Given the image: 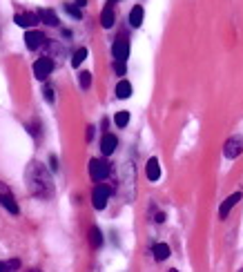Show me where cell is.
Wrapping results in <instances>:
<instances>
[{
	"instance_id": "6da1fadb",
	"label": "cell",
	"mask_w": 243,
	"mask_h": 272,
	"mask_svg": "<svg viewBox=\"0 0 243 272\" xmlns=\"http://www.w3.org/2000/svg\"><path fill=\"white\" fill-rule=\"evenodd\" d=\"M27 188L38 199H51L54 196V183H51V176L45 170V165L32 163L27 167Z\"/></svg>"
},
{
	"instance_id": "7a4b0ae2",
	"label": "cell",
	"mask_w": 243,
	"mask_h": 272,
	"mask_svg": "<svg viewBox=\"0 0 243 272\" xmlns=\"http://www.w3.org/2000/svg\"><path fill=\"white\" fill-rule=\"evenodd\" d=\"M112 172V167L107 161H103V159H92L89 161V174H92V178H96V181H103V178H107Z\"/></svg>"
},
{
	"instance_id": "3957f363",
	"label": "cell",
	"mask_w": 243,
	"mask_h": 272,
	"mask_svg": "<svg viewBox=\"0 0 243 272\" xmlns=\"http://www.w3.org/2000/svg\"><path fill=\"white\" fill-rule=\"evenodd\" d=\"M51 72H54V61L47 58V56L33 63V76L38 78V80H47L51 76Z\"/></svg>"
},
{
	"instance_id": "277c9868",
	"label": "cell",
	"mask_w": 243,
	"mask_h": 272,
	"mask_svg": "<svg viewBox=\"0 0 243 272\" xmlns=\"http://www.w3.org/2000/svg\"><path fill=\"white\" fill-rule=\"evenodd\" d=\"M241 152H243L241 136H232V139H227L226 145H223V156L226 159H237V156H241Z\"/></svg>"
},
{
	"instance_id": "5b68a950",
	"label": "cell",
	"mask_w": 243,
	"mask_h": 272,
	"mask_svg": "<svg viewBox=\"0 0 243 272\" xmlns=\"http://www.w3.org/2000/svg\"><path fill=\"white\" fill-rule=\"evenodd\" d=\"M110 194H112V190L107 188V185H96V188H94V194H92V203H94L96 210H103V208L107 206Z\"/></svg>"
},
{
	"instance_id": "8992f818",
	"label": "cell",
	"mask_w": 243,
	"mask_h": 272,
	"mask_svg": "<svg viewBox=\"0 0 243 272\" xmlns=\"http://www.w3.org/2000/svg\"><path fill=\"white\" fill-rule=\"evenodd\" d=\"M45 43H47V38H45V33L38 32V29H29V32L25 33V45H27V49L36 51L38 47H43Z\"/></svg>"
},
{
	"instance_id": "52a82bcc",
	"label": "cell",
	"mask_w": 243,
	"mask_h": 272,
	"mask_svg": "<svg viewBox=\"0 0 243 272\" xmlns=\"http://www.w3.org/2000/svg\"><path fill=\"white\" fill-rule=\"evenodd\" d=\"M14 22H16L18 27H36L40 22V16H38V11H27V14H16L14 16Z\"/></svg>"
},
{
	"instance_id": "ba28073f",
	"label": "cell",
	"mask_w": 243,
	"mask_h": 272,
	"mask_svg": "<svg viewBox=\"0 0 243 272\" xmlns=\"http://www.w3.org/2000/svg\"><path fill=\"white\" fill-rule=\"evenodd\" d=\"M114 2L116 0H107L105 7H103V11H100V25L105 29H110L112 25H114V20H116V14H114Z\"/></svg>"
},
{
	"instance_id": "9c48e42d",
	"label": "cell",
	"mask_w": 243,
	"mask_h": 272,
	"mask_svg": "<svg viewBox=\"0 0 243 272\" xmlns=\"http://www.w3.org/2000/svg\"><path fill=\"white\" fill-rule=\"evenodd\" d=\"M241 196H243L241 192H234V194L227 196V199L221 203V208H219V217H221V219H227V214H230V212H232V208L237 206L239 201H241Z\"/></svg>"
},
{
	"instance_id": "30bf717a",
	"label": "cell",
	"mask_w": 243,
	"mask_h": 272,
	"mask_svg": "<svg viewBox=\"0 0 243 272\" xmlns=\"http://www.w3.org/2000/svg\"><path fill=\"white\" fill-rule=\"evenodd\" d=\"M112 54H114V58L121 63L127 61V56H130V43H127L125 38H118L116 43H114V47H112Z\"/></svg>"
},
{
	"instance_id": "8fae6325",
	"label": "cell",
	"mask_w": 243,
	"mask_h": 272,
	"mask_svg": "<svg viewBox=\"0 0 243 272\" xmlns=\"http://www.w3.org/2000/svg\"><path fill=\"white\" fill-rule=\"evenodd\" d=\"M116 147H118V139L114 136V134H103V139H100V150H103V154L105 156H110V154H114L116 152Z\"/></svg>"
},
{
	"instance_id": "7c38bea8",
	"label": "cell",
	"mask_w": 243,
	"mask_h": 272,
	"mask_svg": "<svg viewBox=\"0 0 243 272\" xmlns=\"http://www.w3.org/2000/svg\"><path fill=\"white\" fill-rule=\"evenodd\" d=\"M0 206L5 208L9 214H18V212H20L18 210V203L14 201V196L9 194V190L7 188H2V192H0Z\"/></svg>"
},
{
	"instance_id": "4fadbf2b",
	"label": "cell",
	"mask_w": 243,
	"mask_h": 272,
	"mask_svg": "<svg viewBox=\"0 0 243 272\" xmlns=\"http://www.w3.org/2000/svg\"><path fill=\"white\" fill-rule=\"evenodd\" d=\"M38 16H40V22L49 25V27H58L61 25V20H58L54 9H38Z\"/></svg>"
},
{
	"instance_id": "5bb4252c",
	"label": "cell",
	"mask_w": 243,
	"mask_h": 272,
	"mask_svg": "<svg viewBox=\"0 0 243 272\" xmlns=\"http://www.w3.org/2000/svg\"><path fill=\"white\" fill-rule=\"evenodd\" d=\"M145 174H147V178L149 181H159L161 178V165H159V159H149L147 161V165H145Z\"/></svg>"
},
{
	"instance_id": "9a60e30c",
	"label": "cell",
	"mask_w": 243,
	"mask_h": 272,
	"mask_svg": "<svg viewBox=\"0 0 243 272\" xmlns=\"http://www.w3.org/2000/svg\"><path fill=\"white\" fill-rule=\"evenodd\" d=\"M143 16H145L143 7L141 5L132 7V11H130V25H132V27H141V25H143Z\"/></svg>"
},
{
	"instance_id": "2e32d148",
	"label": "cell",
	"mask_w": 243,
	"mask_h": 272,
	"mask_svg": "<svg viewBox=\"0 0 243 272\" xmlns=\"http://www.w3.org/2000/svg\"><path fill=\"white\" fill-rule=\"evenodd\" d=\"M152 252H154L156 261H165L167 256L172 255V250H170V245H167V243H156L154 248H152Z\"/></svg>"
},
{
	"instance_id": "e0dca14e",
	"label": "cell",
	"mask_w": 243,
	"mask_h": 272,
	"mask_svg": "<svg viewBox=\"0 0 243 272\" xmlns=\"http://www.w3.org/2000/svg\"><path fill=\"white\" fill-rule=\"evenodd\" d=\"M116 96L118 98H130L132 96V85H130V80H118V85H116Z\"/></svg>"
},
{
	"instance_id": "ac0fdd59",
	"label": "cell",
	"mask_w": 243,
	"mask_h": 272,
	"mask_svg": "<svg viewBox=\"0 0 243 272\" xmlns=\"http://www.w3.org/2000/svg\"><path fill=\"white\" fill-rule=\"evenodd\" d=\"M85 58H87V49H85V47H78V49L74 51V56H72V65H74V67L83 65Z\"/></svg>"
},
{
	"instance_id": "d6986e66",
	"label": "cell",
	"mask_w": 243,
	"mask_h": 272,
	"mask_svg": "<svg viewBox=\"0 0 243 272\" xmlns=\"http://www.w3.org/2000/svg\"><path fill=\"white\" fill-rule=\"evenodd\" d=\"M89 243L94 245V248H100V245H103V234H100L98 228L89 230Z\"/></svg>"
},
{
	"instance_id": "ffe728a7",
	"label": "cell",
	"mask_w": 243,
	"mask_h": 272,
	"mask_svg": "<svg viewBox=\"0 0 243 272\" xmlns=\"http://www.w3.org/2000/svg\"><path fill=\"white\" fill-rule=\"evenodd\" d=\"M114 123H116V128H125L127 123H130V112H127V110L116 112V116H114Z\"/></svg>"
},
{
	"instance_id": "44dd1931",
	"label": "cell",
	"mask_w": 243,
	"mask_h": 272,
	"mask_svg": "<svg viewBox=\"0 0 243 272\" xmlns=\"http://www.w3.org/2000/svg\"><path fill=\"white\" fill-rule=\"evenodd\" d=\"M65 11H67V14H69L72 18H76V20H81V18H83V11H81V7L74 5V2H67V5H65Z\"/></svg>"
},
{
	"instance_id": "7402d4cb",
	"label": "cell",
	"mask_w": 243,
	"mask_h": 272,
	"mask_svg": "<svg viewBox=\"0 0 243 272\" xmlns=\"http://www.w3.org/2000/svg\"><path fill=\"white\" fill-rule=\"evenodd\" d=\"M78 80H81V87L83 89H89V85H92V72H81L78 74Z\"/></svg>"
},
{
	"instance_id": "603a6c76",
	"label": "cell",
	"mask_w": 243,
	"mask_h": 272,
	"mask_svg": "<svg viewBox=\"0 0 243 272\" xmlns=\"http://www.w3.org/2000/svg\"><path fill=\"white\" fill-rule=\"evenodd\" d=\"M43 94H45V100H47V103H54V89H51L49 85L43 89Z\"/></svg>"
},
{
	"instance_id": "cb8c5ba5",
	"label": "cell",
	"mask_w": 243,
	"mask_h": 272,
	"mask_svg": "<svg viewBox=\"0 0 243 272\" xmlns=\"http://www.w3.org/2000/svg\"><path fill=\"white\" fill-rule=\"evenodd\" d=\"M114 72H116L118 76H125V63H121V61L114 63Z\"/></svg>"
},
{
	"instance_id": "d4e9b609",
	"label": "cell",
	"mask_w": 243,
	"mask_h": 272,
	"mask_svg": "<svg viewBox=\"0 0 243 272\" xmlns=\"http://www.w3.org/2000/svg\"><path fill=\"white\" fill-rule=\"evenodd\" d=\"M0 272H14V270H11V266H9V261H0Z\"/></svg>"
},
{
	"instance_id": "484cf974",
	"label": "cell",
	"mask_w": 243,
	"mask_h": 272,
	"mask_svg": "<svg viewBox=\"0 0 243 272\" xmlns=\"http://www.w3.org/2000/svg\"><path fill=\"white\" fill-rule=\"evenodd\" d=\"M49 163H51V170H54V172H56V170H58V159H56L54 154L49 156Z\"/></svg>"
},
{
	"instance_id": "4316f807",
	"label": "cell",
	"mask_w": 243,
	"mask_h": 272,
	"mask_svg": "<svg viewBox=\"0 0 243 272\" xmlns=\"http://www.w3.org/2000/svg\"><path fill=\"white\" fill-rule=\"evenodd\" d=\"M9 266H11V270L16 272L18 268H20V261H18V259H11V261H9Z\"/></svg>"
},
{
	"instance_id": "83f0119b",
	"label": "cell",
	"mask_w": 243,
	"mask_h": 272,
	"mask_svg": "<svg viewBox=\"0 0 243 272\" xmlns=\"http://www.w3.org/2000/svg\"><path fill=\"white\" fill-rule=\"evenodd\" d=\"M92 139H94V128L89 125V128H87V141H92Z\"/></svg>"
},
{
	"instance_id": "f1b7e54d",
	"label": "cell",
	"mask_w": 243,
	"mask_h": 272,
	"mask_svg": "<svg viewBox=\"0 0 243 272\" xmlns=\"http://www.w3.org/2000/svg\"><path fill=\"white\" fill-rule=\"evenodd\" d=\"M165 221V214H156V223H163Z\"/></svg>"
},
{
	"instance_id": "f546056e",
	"label": "cell",
	"mask_w": 243,
	"mask_h": 272,
	"mask_svg": "<svg viewBox=\"0 0 243 272\" xmlns=\"http://www.w3.org/2000/svg\"><path fill=\"white\" fill-rule=\"evenodd\" d=\"M76 5H78V7H81V9H83V7H85V5H87V0H76Z\"/></svg>"
},
{
	"instance_id": "4dcf8cb0",
	"label": "cell",
	"mask_w": 243,
	"mask_h": 272,
	"mask_svg": "<svg viewBox=\"0 0 243 272\" xmlns=\"http://www.w3.org/2000/svg\"><path fill=\"white\" fill-rule=\"evenodd\" d=\"M29 272H40V270H29Z\"/></svg>"
},
{
	"instance_id": "1f68e13d",
	"label": "cell",
	"mask_w": 243,
	"mask_h": 272,
	"mask_svg": "<svg viewBox=\"0 0 243 272\" xmlns=\"http://www.w3.org/2000/svg\"><path fill=\"white\" fill-rule=\"evenodd\" d=\"M170 272H178V270H170Z\"/></svg>"
},
{
	"instance_id": "d6a6232c",
	"label": "cell",
	"mask_w": 243,
	"mask_h": 272,
	"mask_svg": "<svg viewBox=\"0 0 243 272\" xmlns=\"http://www.w3.org/2000/svg\"><path fill=\"white\" fill-rule=\"evenodd\" d=\"M239 272H243V270H239Z\"/></svg>"
}]
</instances>
